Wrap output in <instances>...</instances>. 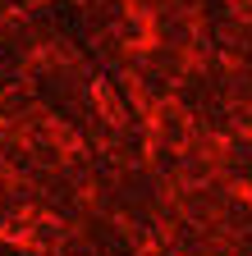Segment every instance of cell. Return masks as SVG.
Masks as SVG:
<instances>
[{
    "mask_svg": "<svg viewBox=\"0 0 252 256\" xmlns=\"http://www.w3.org/2000/svg\"><path fill=\"white\" fill-rule=\"evenodd\" d=\"M156 124H161L165 133H183V114L174 106H161V110H156Z\"/></svg>",
    "mask_w": 252,
    "mask_h": 256,
    "instance_id": "5",
    "label": "cell"
},
{
    "mask_svg": "<svg viewBox=\"0 0 252 256\" xmlns=\"http://www.w3.org/2000/svg\"><path fill=\"white\" fill-rule=\"evenodd\" d=\"M197 37H202V18H197V14H183V10H174V5H165L161 14L151 18V42H161V46L193 50Z\"/></svg>",
    "mask_w": 252,
    "mask_h": 256,
    "instance_id": "1",
    "label": "cell"
},
{
    "mask_svg": "<svg viewBox=\"0 0 252 256\" xmlns=\"http://www.w3.org/2000/svg\"><path fill=\"white\" fill-rule=\"evenodd\" d=\"M78 10H83V28L87 32H106V28H124L129 0H78Z\"/></svg>",
    "mask_w": 252,
    "mask_h": 256,
    "instance_id": "2",
    "label": "cell"
},
{
    "mask_svg": "<svg viewBox=\"0 0 252 256\" xmlns=\"http://www.w3.org/2000/svg\"><path fill=\"white\" fill-rule=\"evenodd\" d=\"M225 92L234 96L238 106H247V101H252V64H234L229 78H225Z\"/></svg>",
    "mask_w": 252,
    "mask_h": 256,
    "instance_id": "3",
    "label": "cell"
},
{
    "mask_svg": "<svg viewBox=\"0 0 252 256\" xmlns=\"http://www.w3.org/2000/svg\"><path fill=\"white\" fill-rule=\"evenodd\" d=\"M165 5H170V0H129V14H133V18H147V23H151V18L161 14Z\"/></svg>",
    "mask_w": 252,
    "mask_h": 256,
    "instance_id": "4",
    "label": "cell"
},
{
    "mask_svg": "<svg viewBox=\"0 0 252 256\" xmlns=\"http://www.w3.org/2000/svg\"><path fill=\"white\" fill-rule=\"evenodd\" d=\"M247 14H252V0H247Z\"/></svg>",
    "mask_w": 252,
    "mask_h": 256,
    "instance_id": "6",
    "label": "cell"
}]
</instances>
